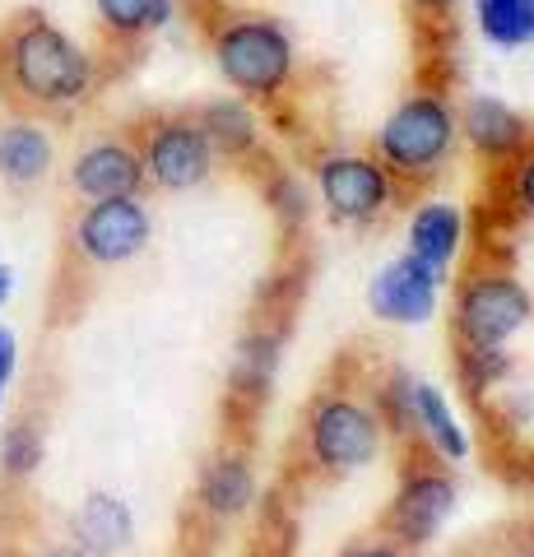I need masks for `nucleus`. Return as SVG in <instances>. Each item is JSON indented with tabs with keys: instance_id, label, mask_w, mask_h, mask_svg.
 I'll use <instances>...</instances> for the list:
<instances>
[{
	"instance_id": "f257e3e1",
	"label": "nucleus",
	"mask_w": 534,
	"mask_h": 557,
	"mask_svg": "<svg viewBox=\"0 0 534 557\" xmlns=\"http://www.w3.org/2000/svg\"><path fill=\"white\" fill-rule=\"evenodd\" d=\"M0 79L33 112H71L94 94L98 65L47 14H20L0 38Z\"/></svg>"
},
{
	"instance_id": "f03ea898",
	"label": "nucleus",
	"mask_w": 534,
	"mask_h": 557,
	"mask_svg": "<svg viewBox=\"0 0 534 557\" xmlns=\"http://www.w3.org/2000/svg\"><path fill=\"white\" fill-rule=\"evenodd\" d=\"M456 145H460L456 102L442 89H419L405 102H395V112L382 121V131L372 139V153L400 182V190H419L433 177H442Z\"/></svg>"
},
{
	"instance_id": "7ed1b4c3",
	"label": "nucleus",
	"mask_w": 534,
	"mask_h": 557,
	"mask_svg": "<svg viewBox=\"0 0 534 557\" xmlns=\"http://www.w3.org/2000/svg\"><path fill=\"white\" fill-rule=\"evenodd\" d=\"M210 57L223 84L247 102H274L298 75V47L270 14H223L210 33Z\"/></svg>"
},
{
	"instance_id": "20e7f679",
	"label": "nucleus",
	"mask_w": 534,
	"mask_h": 557,
	"mask_svg": "<svg viewBox=\"0 0 534 557\" xmlns=\"http://www.w3.org/2000/svg\"><path fill=\"white\" fill-rule=\"evenodd\" d=\"M386 418L372 395L325 391L307 405L302 418V456L325 479H349L358 469L382 460L386 450Z\"/></svg>"
},
{
	"instance_id": "39448f33",
	"label": "nucleus",
	"mask_w": 534,
	"mask_h": 557,
	"mask_svg": "<svg viewBox=\"0 0 534 557\" xmlns=\"http://www.w3.org/2000/svg\"><path fill=\"white\" fill-rule=\"evenodd\" d=\"M534 317L530 288L507 265H479L451 293V335L456 348L511 344Z\"/></svg>"
},
{
	"instance_id": "423d86ee",
	"label": "nucleus",
	"mask_w": 534,
	"mask_h": 557,
	"mask_svg": "<svg viewBox=\"0 0 534 557\" xmlns=\"http://www.w3.org/2000/svg\"><path fill=\"white\" fill-rule=\"evenodd\" d=\"M135 149H140V163H145V182L159 190H172V196L204 186L219 168V153L210 145V135L200 131L196 112L149 116L135 131Z\"/></svg>"
},
{
	"instance_id": "0eeeda50",
	"label": "nucleus",
	"mask_w": 534,
	"mask_h": 557,
	"mask_svg": "<svg viewBox=\"0 0 534 557\" xmlns=\"http://www.w3.org/2000/svg\"><path fill=\"white\" fill-rule=\"evenodd\" d=\"M316 196L325 219L339 228H372L400 205L405 190L376 153H325L316 163Z\"/></svg>"
},
{
	"instance_id": "6e6552de",
	"label": "nucleus",
	"mask_w": 534,
	"mask_h": 557,
	"mask_svg": "<svg viewBox=\"0 0 534 557\" xmlns=\"http://www.w3.org/2000/svg\"><path fill=\"white\" fill-rule=\"evenodd\" d=\"M456 507H460L456 469L433 456L413 460V465H405L390 507L382 511V534H390L395 544H405L409 553H419L446 530V520L456 516Z\"/></svg>"
},
{
	"instance_id": "1a4fd4ad",
	"label": "nucleus",
	"mask_w": 534,
	"mask_h": 557,
	"mask_svg": "<svg viewBox=\"0 0 534 557\" xmlns=\"http://www.w3.org/2000/svg\"><path fill=\"white\" fill-rule=\"evenodd\" d=\"M149 237H153V219L145 200L116 196V200H89L79 209L71 228V247L84 265L116 270V265H131L149 247Z\"/></svg>"
},
{
	"instance_id": "9d476101",
	"label": "nucleus",
	"mask_w": 534,
	"mask_h": 557,
	"mask_svg": "<svg viewBox=\"0 0 534 557\" xmlns=\"http://www.w3.org/2000/svg\"><path fill=\"white\" fill-rule=\"evenodd\" d=\"M442 284H446V274L433 270V265H423L419 256H395L386 260L382 270L372 274V284H368V311L382 325H427L437 317V302H442Z\"/></svg>"
},
{
	"instance_id": "9b49d317",
	"label": "nucleus",
	"mask_w": 534,
	"mask_h": 557,
	"mask_svg": "<svg viewBox=\"0 0 534 557\" xmlns=\"http://www.w3.org/2000/svg\"><path fill=\"white\" fill-rule=\"evenodd\" d=\"M145 182V163L135 139L126 135H98L89 139L75 159H71V190L89 205V200H116V196H140Z\"/></svg>"
},
{
	"instance_id": "f8f14e48",
	"label": "nucleus",
	"mask_w": 534,
	"mask_h": 557,
	"mask_svg": "<svg viewBox=\"0 0 534 557\" xmlns=\"http://www.w3.org/2000/svg\"><path fill=\"white\" fill-rule=\"evenodd\" d=\"M456 121H460V139L493 168H507L534 139L530 121L493 94H474L464 108H456Z\"/></svg>"
},
{
	"instance_id": "ddd939ff",
	"label": "nucleus",
	"mask_w": 534,
	"mask_h": 557,
	"mask_svg": "<svg viewBox=\"0 0 534 557\" xmlns=\"http://www.w3.org/2000/svg\"><path fill=\"white\" fill-rule=\"evenodd\" d=\"M405 432L423 442V450L442 465H460L470 460V432H464L460 413L451 409L442 386L433 381H409V399H405Z\"/></svg>"
},
{
	"instance_id": "4468645a",
	"label": "nucleus",
	"mask_w": 534,
	"mask_h": 557,
	"mask_svg": "<svg viewBox=\"0 0 534 557\" xmlns=\"http://www.w3.org/2000/svg\"><path fill=\"white\" fill-rule=\"evenodd\" d=\"M200 511L214 516V520H237L256 507L261 497V479H256V460L247 446H223L214 450L200 469Z\"/></svg>"
},
{
	"instance_id": "2eb2a0df",
	"label": "nucleus",
	"mask_w": 534,
	"mask_h": 557,
	"mask_svg": "<svg viewBox=\"0 0 534 557\" xmlns=\"http://www.w3.org/2000/svg\"><path fill=\"white\" fill-rule=\"evenodd\" d=\"M405 242H409V256H419L423 265L451 274V265L464 251V209L451 200L413 205V214L405 223Z\"/></svg>"
},
{
	"instance_id": "dca6fc26",
	"label": "nucleus",
	"mask_w": 534,
	"mask_h": 557,
	"mask_svg": "<svg viewBox=\"0 0 534 557\" xmlns=\"http://www.w3.org/2000/svg\"><path fill=\"white\" fill-rule=\"evenodd\" d=\"M284 368V335L270 325H256L247 330L243 339L233 348V372H228V391L233 399H243V405H261V399L274 391V376Z\"/></svg>"
},
{
	"instance_id": "f3484780",
	"label": "nucleus",
	"mask_w": 534,
	"mask_h": 557,
	"mask_svg": "<svg viewBox=\"0 0 534 557\" xmlns=\"http://www.w3.org/2000/svg\"><path fill=\"white\" fill-rule=\"evenodd\" d=\"M51 163H57V145H51L47 126L38 121H5L0 126V182L14 190H33L47 182Z\"/></svg>"
},
{
	"instance_id": "a211bd4d",
	"label": "nucleus",
	"mask_w": 534,
	"mask_h": 557,
	"mask_svg": "<svg viewBox=\"0 0 534 557\" xmlns=\"http://www.w3.org/2000/svg\"><path fill=\"white\" fill-rule=\"evenodd\" d=\"M196 121H200V131L210 135L219 163L223 159L243 163V159H256V153H261V116H256V102L237 98V94L214 98L196 112Z\"/></svg>"
},
{
	"instance_id": "6ab92c4d",
	"label": "nucleus",
	"mask_w": 534,
	"mask_h": 557,
	"mask_svg": "<svg viewBox=\"0 0 534 557\" xmlns=\"http://www.w3.org/2000/svg\"><path fill=\"white\" fill-rule=\"evenodd\" d=\"M71 534L94 557H112L135 539V516L116 493H89L71 516Z\"/></svg>"
},
{
	"instance_id": "aec40b11",
	"label": "nucleus",
	"mask_w": 534,
	"mask_h": 557,
	"mask_svg": "<svg viewBox=\"0 0 534 557\" xmlns=\"http://www.w3.org/2000/svg\"><path fill=\"white\" fill-rule=\"evenodd\" d=\"M474 24L497 51L534 47V0H474Z\"/></svg>"
},
{
	"instance_id": "412c9836",
	"label": "nucleus",
	"mask_w": 534,
	"mask_h": 557,
	"mask_svg": "<svg viewBox=\"0 0 534 557\" xmlns=\"http://www.w3.org/2000/svg\"><path fill=\"white\" fill-rule=\"evenodd\" d=\"M94 10L116 42H135L172 20V0H94Z\"/></svg>"
},
{
	"instance_id": "4be33fe9",
	"label": "nucleus",
	"mask_w": 534,
	"mask_h": 557,
	"mask_svg": "<svg viewBox=\"0 0 534 557\" xmlns=\"http://www.w3.org/2000/svg\"><path fill=\"white\" fill-rule=\"evenodd\" d=\"M511 372V354L507 344L497 348H460V381L470 395H488L493 386H502Z\"/></svg>"
},
{
	"instance_id": "5701e85b",
	"label": "nucleus",
	"mask_w": 534,
	"mask_h": 557,
	"mask_svg": "<svg viewBox=\"0 0 534 557\" xmlns=\"http://www.w3.org/2000/svg\"><path fill=\"white\" fill-rule=\"evenodd\" d=\"M38 465H42V432L20 418V423L0 437V469H5V479H28Z\"/></svg>"
},
{
	"instance_id": "b1692460",
	"label": "nucleus",
	"mask_w": 534,
	"mask_h": 557,
	"mask_svg": "<svg viewBox=\"0 0 534 557\" xmlns=\"http://www.w3.org/2000/svg\"><path fill=\"white\" fill-rule=\"evenodd\" d=\"M507 200L516 205V214L534 219V139L507 163Z\"/></svg>"
},
{
	"instance_id": "393cba45",
	"label": "nucleus",
	"mask_w": 534,
	"mask_h": 557,
	"mask_svg": "<svg viewBox=\"0 0 534 557\" xmlns=\"http://www.w3.org/2000/svg\"><path fill=\"white\" fill-rule=\"evenodd\" d=\"M270 205H274V214H280L284 223H288V228H298V223L307 219V205H312V200H307L302 196V186L298 182H274L270 186Z\"/></svg>"
},
{
	"instance_id": "a878e982",
	"label": "nucleus",
	"mask_w": 534,
	"mask_h": 557,
	"mask_svg": "<svg viewBox=\"0 0 534 557\" xmlns=\"http://www.w3.org/2000/svg\"><path fill=\"white\" fill-rule=\"evenodd\" d=\"M339 557H413L405 544H395L390 534H368V539H353L349 548H339Z\"/></svg>"
},
{
	"instance_id": "bb28decb",
	"label": "nucleus",
	"mask_w": 534,
	"mask_h": 557,
	"mask_svg": "<svg viewBox=\"0 0 534 557\" xmlns=\"http://www.w3.org/2000/svg\"><path fill=\"white\" fill-rule=\"evenodd\" d=\"M14 362H20V344H14V335L0 325V405H5V391L14 381Z\"/></svg>"
},
{
	"instance_id": "cd10ccee",
	"label": "nucleus",
	"mask_w": 534,
	"mask_h": 557,
	"mask_svg": "<svg viewBox=\"0 0 534 557\" xmlns=\"http://www.w3.org/2000/svg\"><path fill=\"white\" fill-rule=\"evenodd\" d=\"M38 557H94V553L79 548V544H61V548H47V553H38Z\"/></svg>"
},
{
	"instance_id": "c85d7f7f",
	"label": "nucleus",
	"mask_w": 534,
	"mask_h": 557,
	"mask_svg": "<svg viewBox=\"0 0 534 557\" xmlns=\"http://www.w3.org/2000/svg\"><path fill=\"white\" fill-rule=\"evenodd\" d=\"M409 5H419L423 14H446V10L456 5V0H409Z\"/></svg>"
},
{
	"instance_id": "c756f323",
	"label": "nucleus",
	"mask_w": 534,
	"mask_h": 557,
	"mask_svg": "<svg viewBox=\"0 0 534 557\" xmlns=\"http://www.w3.org/2000/svg\"><path fill=\"white\" fill-rule=\"evenodd\" d=\"M10 293H14V274H10V265H0V307H5Z\"/></svg>"
},
{
	"instance_id": "7c9ffc66",
	"label": "nucleus",
	"mask_w": 534,
	"mask_h": 557,
	"mask_svg": "<svg viewBox=\"0 0 534 557\" xmlns=\"http://www.w3.org/2000/svg\"><path fill=\"white\" fill-rule=\"evenodd\" d=\"M525 557H534V520L525 525Z\"/></svg>"
},
{
	"instance_id": "2f4dec72",
	"label": "nucleus",
	"mask_w": 534,
	"mask_h": 557,
	"mask_svg": "<svg viewBox=\"0 0 534 557\" xmlns=\"http://www.w3.org/2000/svg\"><path fill=\"white\" fill-rule=\"evenodd\" d=\"M530 483H534V465H530Z\"/></svg>"
},
{
	"instance_id": "473e14b6",
	"label": "nucleus",
	"mask_w": 534,
	"mask_h": 557,
	"mask_svg": "<svg viewBox=\"0 0 534 557\" xmlns=\"http://www.w3.org/2000/svg\"><path fill=\"white\" fill-rule=\"evenodd\" d=\"M172 5H182V0H172Z\"/></svg>"
}]
</instances>
